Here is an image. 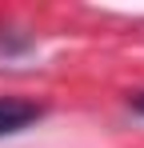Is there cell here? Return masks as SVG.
I'll return each mask as SVG.
<instances>
[{"mask_svg":"<svg viewBox=\"0 0 144 148\" xmlns=\"http://www.w3.org/2000/svg\"><path fill=\"white\" fill-rule=\"evenodd\" d=\"M132 108H136V112L144 116V92H136V96H132Z\"/></svg>","mask_w":144,"mask_h":148,"instance_id":"2","label":"cell"},{"mask_svg":"<svg viewBox=\"0 0 144 148\" xmlns=\"http://www.w3.org/2000/svg\"><path fill=\"white\" fill-rule=\"evenodd\" d=\"M44 116V108L36 100H24V96H0V136L8 132H20L28 124H36Z\"/></svg>","mask_w":144,"mask_h":148,"instance_id":"1","label":"cell"}]
</instances>
